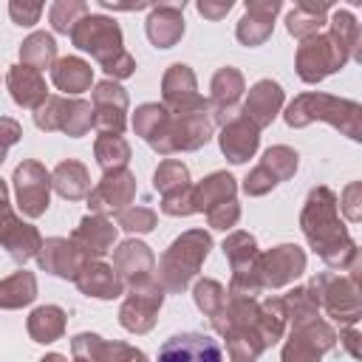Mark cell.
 <instances>
[{"label":"cell","mask_w":362,"mask_h":362,"mask_svg":"<svg viewBox=\"0 0 362 362\" xmlns=\"http://www.w3.org/2000/svg\"><path fill=\"white\" fill-rule=\"evenodd\" d=\"M51 79H54V85H57L59 90H65V93H82V90L90 88L93 74H90V65H88L85 59H79V57H65V59H57V62L51 65Z\"/></svg>","instance_id":"cell-29"},{"label":"cell","mask_w":362,"mask_h":362,"mask_svg":"<svg viewBox=\"0 0 362 362\" xmlns=\"http://www.w3.org/2000/svg\"><path fill=\"white\" fill-rule=\"evenodd\" d=\"M65 331V311L59 305H40L28 317V334L34 342H54Z\"/></svg>","instance_id":"cell-30"},{"label":"cell","mask_w":362,"mask_h":362,"mask_svg":"<svg viewBox=\"0 0 362 362\" xmlns=\"http://www.w3.org/2000/svg\"><path fill=\"white\" fill-rule=\"evenodd\" d=\"M51 184L68 201H79V198H85L90 192L88 167L79 164V161H62V164H57V170L51 173Z\"/></svg>","instance_id":"cell-28"},{"label":"cell","mask_w":362,"mask_h":362,"mask_svg":"<svg viewBox=\"0 0 362 362\" xmlns=\"http://www.w3.org/2000/svg\"><path fill=\"white\" fill-rule=\"evenodd\" d=\"M153 252L141 240H124L113 255V272L122 283H130L133 288L153 280Z\"/></svg>","instance_id":"cell-18"},{"label":"cell","mask_w":362,"mask_h":362,"mask_svg":"<svg viewBox=\"0 0 362 362\" xmlns=\"http://www.w3.org/2000/svg\"><path fill=\"white\" fill-rule=\"evenodd\" d=\"M348 57L351 51L334 34H311L297 51V74L305 82H320L328 74L339 71Z\"/></svg>","instance_id":"cell-5"},{"label":"cell","mask_w":362,"mask_h":362,"mask_svg":"<svg viewBox=\"0 0 362 362\" xmlns=\"http://www.w3.org/2000/svg\"><path fill=\"white\" fill-rule=\"evenodd\" d=\"M116 218H119V226L127 232H150L158 221V215L150 206H130V209H122Z\"/></svg>","instance_id":"cell-39"},{"label":"cell","mask_w":362,"mask_h":362,"mask_svg":"<svg viewBox=\"0 0 362 362\" xmlns=\"http://www.w3.org/2000/svg\"><path fill=\"white\" fill-rule=\"evenodd\" d=\"M34 297H37V277L25 269L0 280V308H23Z\"/></svg>","instance_id":"cell-31"},{"label":"cell","mask_w":362,"mask_h":362,"mask_svg":"<svg viewBox=\"0 0 362 362\" xmlns=\"http://www.w3.org/2000/svg\"><path fill=\"white\" fill-rule=\"evenodd\" d=\"M161 90H164L167 110H198L209 105L206 99L195 93V74L189 71V65H181V62L170 65V71L164 74Z\"/></svg>","instance_id":"cell-17"},{"label":"cell","mask_w":362,"mask_h":362,"mask_svg":"<svg viewBox=\"0 0 362 362\" xmlns=\"http://www.w3.org/2000/svg\"><path fill=\"white\" fill-rule=\"evenodd\" d=\"M280 11V3L277 0H266V3H249L246 6V14L240 17L238 23V40L243 45H260L269 40L272 34V25H274V14Z\"/></svg>","instance_id":"cell-23"},{"label":"cell","mask_w":362,"mask_h":362,"mask_svg":"<svg viewBox=\"0 0 362 362\" xmlns=\"http://www.w3.org/2000/svg\"><path fill=\"white\" fill-rule=\"evenodd\" d=\"M161 303H164V288L156 280H150L144 286H136L133 294L122 303L119 322L133 334H144L156 325V314H158Z\"/></svg>","instance_id":"cell-11"},{"label":"cell","mask_w":362,"mask_h":362,"mask_svg":"<svg viewBox=\"0 0 362 362\" xmlns=\"http://www.w3.org/2000/svg\"><path fill=\"white\" fill-rule=\"evenodd\" d=\"M257 127L243 116V113H238L235 119H229L226 124H223V133H221V150L226 153V158L229 161H235V164H243L246 158H252L255 156V150H257Z\"/></svg>","instance_id":"cell-22"},{"label":"cell","mask_w":362,"mask_h":362,"mask_svg":"<svg viewBox=\"0 0 362 362\" xmlns=\"http://www.w3.org/2000/svg\"><path fill=\"white\" fill-rule=\"evenodd\" d=\"M345 342H348V348H351V354L356 356L359 351H356V334H354V331H348V337H345Z\"/></svg>","instance_id":"cell-47"},{"label":"cell","mask_w":362,"mask_h":362,"mask_svg":"<svg viewBox=\"0 0 362 362\" xmlns=\"http://www.w3.org/2000/svg\"><path fill=\"white\" fill-rule=\"evenodd\" d=\"M20 59H23V65H28L34 71L51 68L57 62V42H54V37L45 34V31H34L28 40H23Z\"/></svg>","instance_id":"cell-32"},{"label":"cell","mask_w":362,"mask_h":362,"mask_svg":"<svg viewBox=\"0 0 362 362\" xmlns=\"http://www.w3.org/2000/svg\"><path fill=\"white\" fill-rule=\"evenodd\" d=\"M127 93L113 79H105L93 88V124L99 133H122L124 130Z\"/></svg>","instance_id":"cell-15"},{"label":"cell","mask_w":362,"mask_h":362,"mask_svg":"<svg viewBox=\"0 0 362 362\" xmlns=\"http://www.w3.org/2000/svg\"><path fill=\"white\" fill-rule=\"evenodd\" d=\"M71 40L76 48L90 51L99 59V65L105 68V74H110L113 79H124L136 68L133 57L122 48V28L116 25V20H107L99 14H85L74 25Z\"/></svg>","instance_id":"cell-2"},{"label":"cell","mask_w":362,"mask_h":362,"mask_svg":"<svg viewBox=\"0 0 362 362\" xmlns=\"http://www.w3.org/2000/svg\"><path fill=\"white\" fill-rule=\"evenodd\" d=\"M34 122L40 130H65L68 136H85L93 124V107L82 99L48 96L37 107Z\"/></svg>","instance_id":"cell-6"},{"label":"cell","mask_w":362,"mask_h":362,"mask_svg":"<svg viewBox=\"0 0 362 362\" xmlns=\"http://www.w3.org/2000/svg\"><path fill=\"white\" fill-rule=\"evenodd\" d=\"M314 119H325L334 127H342L351 139H359V105L356 102H342L325 93H303L286 110V122L291 127H303Z\"/></svg>","instance_id":"cell-4"},{"label":"cell","mask_w":362,"mask_h":362,"mask_svg":"<svg viewBox=\"0 0 362 362\" xmlns=\"http://www.w3.org/2000/svg\"><path fill=\"white\" fill-rule=\"evenodd\" d=\"M8 14H11V20L17 25H34L40 20V14H42V6L40 3H20V0H14V3H8Z\"/></svg>","instance_id":"cell-43"},{"label":"cell","mask_w":362,"mask_h":362,"mask_svg":"<svg viewBox=\"0 0 362 362\" xmlns=\"http://www.w3.org/2000/svg\"><path fill=\"white\" fill-rule=\"evenodd\" d=\"M161 209L167 215H192L195 212V206H192V184L161 195Z\"/></svg>","instance_id":"cell-41"},{"label":"cell","mask_w":362,"mask_h":362,"mask_svg":"<svg viewBox=\"0 0 362 362\" xmlns=\"http://www.w3.org/2000/svg\"><path fill=\"white\" fill-rule=\"evenodd\" d=\"M325 11H328V3H308V0L305 3H297L294 11H288L286 25H288V31L294 37L305 40V37H311V34L320 31V25L325 23Z\"/></svg>","instance_id":"cell-33"},{"label":"cell","mask_w":362,"mask_h":362,"mask_svg":"<svg viewBox=\"0 0 362 362\" xmlns=\"http://www.w3.org/2000/svg\"><path fill=\"white\" fill-rule=\"evenodd\" d=\"M243 93V76L235 68H221L212 76V99H209V110H212V122L226 124L229 119H235L238 110V99Z\"/></svg>","instance_id":"cell-19"},{"label":"cell","mask_w":362,"mask_h":362,"mask_svg":"<svg viewBox=\"0 0 362 362\" xmlns=\"http://www.w3.org/2000/svg\"><path fill=\"white\" fill-rule=\"evenodd\" d=\"M303 232L308 238V243L320 252V257L331 266H342L345 257H356V246L351 243L348 232L342 229L339 218H337V198L331 189L317 187L311 189L305 209H303Z\"/></svg>","instance_id":"cell-1"},{"label":"cell","mask_w":362,"mask_h":362,"mask_svg":"<svg viewBox=\"0 0 362 362\" xmlns=\"http://www.w3.org/2000/svg\"><path fill=\"white\" fill-rule=\"evenodd\" d=\"M187 184H189V170H187V164H181L178 158L161 161L158 170H156V175H153V187H156L161 195H167V192H173V189H181V187H187Z\"/></svg>","instance_id":"cell-35"},{"label":"cell","mask_w":362,"mask_h":362,"mask_svg":"<svg viewBox=\"0 0 362 362\" xmlns=\"http://www.w3.org/2000/svg\"><path fill=\"white\" fill-rule=\"evenodd\" d=\"M14 189H17V206L28 218H40L48 209V192H51V175L37 161H23L14 170Z\"/></svg>","instance_id":"cell-9"},{"label":"cell","mask_w":362,"mask_h":362,"mask_svg":"<svg viewBox=\"0 0 362 362\" xmlns=\"http://www.w3.org/2000/svg\"><path fill=\"white\" fill-rule=\"evenodd\" d=\"M294 170H297V153L291 147L277 144V147L266 150L263 161L246 175L243 189L249 195H266L272 187H277L280 181H286L288 175H294Z\"/></svg>","instance_id":"cell-10"},{"label":"cell","mask_w":362,"mask_h":362,"mask_svg":"<svg viewBox=\"0 0 362 362\" xmlns=\"http://www.w3.org/2000/svg\"><path fill=\"white\" fill-rule=\"evenodd\" d=\"M71 240L82 249V255L88 260L90 257H102L105 252H110V246L116 240V226L102 215H85L79 221V226L74 229Z\"/></svg>","instance_id":"cell-21"},{"label":"cell","mask_w":362,"mask_h":362,"mask_svg":"<svg viewBox=\"0 0 362 362\" xmlns=\"http://www.w3.org/2000/svg\"><path fill=\"white\" fill-rule=\"evenodd\" d=\"M133 195H136V178L122 167V170H107L102 181L88 192V201L90 209L99 215V212H122L133 201Z\"/></svg>","instance_id":"cell-14"},{"label":"cell","mask_w":362,"mask_h":362,"mask_svg":"<svg viewBox=\"0 0 362 362\" xmlns=\"http://www.w3.org/2000/svg\"><path fill=\"white\" fill-rule=\"evenodd\" d=\"M184 34V14L181 6L161 3L147 17V37L156 48H173Z\"/></svg>","instance_id":"cell-24"},{"label":"cell","mask_w":362,"mask_h":362,"mask_svg":"<svg viewBox=\"0 0 362 362\" xmlns=\"http://www.w3.org/2000/svg\"><path fill=\"white\" fill-rule=\"evenodd\" d=\"M20 136H23V127H20L14 119H8V116H0V144L11 147V144H14Z\"/></svg>","instance_id":"cell-44"},{"label":"cell","mask_w":362,"mask_h":362,"mask_svg":"<svg viewBox=\"0 0 362 362\" xmlns=\"http://www.w3.org/2000/svg\"><path fill=\"white\" fill-rule=\"evenodd\" d=\"M93 153H96V161L107 170H122L130 158V144L122 139V133H99L96 144H93Z\"/></svg>","instance_id":"cell-34"},{"label":"cell","mask_w":362,"mask_h":362,"mask_svg":"<svg viewBox=\"0 0 362 362\" xmlns=\"http://www.w3.org/2000/svg\"><path fill=\"white\" fill-rule=\"evenodd\" d=\"M229 8H232V3H229V0H223V3H209V0L198 3V11H201L204 17H209V20H221Z\"/></svg>","instance_id":"cell-45"},{"label":"cell","mask_w":362,"mask_h":362,"mask_svg":"<svg viewBox=\"0 0 362 362\" xmlns=\"http://www.w3.org/2000/svg\"><path fill=\"white\" fill-rule=\"evenodd\" d=\"M164 113H167L164 105H156V102L141 105V107L136 110V116H133V127H136V133H139L144 141H150V139L156 136V130H158Z\"/></svg>","instance_id":"cell-38"},{"label":"cell","mask_w":362,"mask_h":362,"mask_svg":"<svg viewBox=\"0 0 362 362\" xmlns=\"http://www.w3.org/2000/svg\"><path fill=\"white\" fill-rule=\"evenodd\" d=\"M334 339V331L317 317L303 325H294V334L283 348V362H320L322 351H328Z\"/></svg>","instance_id":"cell-12"},{"label":"cell","mask_w":362,"mask_h":362,"mask_svg":"<svg viewBox=\"0 0 362 362\" xmlns=\"http://www.w3.org/2000/svg\"><path fill=\"white\" fill-rule=\"evenodd\" d=\"M212 246V238L204 229H189L181 238H175L170 243V249L161 255V266H158V286L164 291H184L187 283L195 277V272L201 269V263L206 260Z\"/></svg>","instance_id":"cell-3"},{"label":"cell","mask_w":362,"mask_h":362,"mask_svg":"<svg viewBox=\"0 0 362 362\" xmlns=\"http://www.w3.org/2000/svg\"><path fill=\"white\" fill-rule=\"evenodd\" d=\"M192 294H195V305H198L209 320L226 305V288H223L218 280H198L195 288H192Z\"/></svg>","instance_id":"cell-36"},{"label":"cell","mask_w":362,"mask_h":362,"mask_svg":"<svg viewBox=\"0 0 362 362\" xmlns=\"http://www.w3.org/2000/svg\"><path fill=\"white\" fill-rule=\"evenodd\" d=\"M40 362H65V356H59V354H48V356H42Z\"/></svg>","instance_id":"cell-48"},{"label":"cell","mask_w":362,"mask_h":362,"mask_svg":"<svg viewBox=\"0 0 362 362\" xmlns=\"http://www.w3.org/2000/svg\"><path fill=\"white\" fill-rule=\"evenodd\" d=\"M37 260H40V266L45 272H51L57 277H68V280H76L79 272L90 263L82 255V249L74 240H68V238H51V240H45L40 246V252H37Z\"/></svg>","instance_id":"cell-16"},{"label":"cell","mask_w":362,"mask_h":362,"mask_svg":"<svg viewBox=\"0 0 362 362\" xmlns=\"http://www.w3.org/2000/svg\"><path fill=\"white\" fill-rule=\"evenodd\" d=\"M6 82H8L11 99H14L20 107H31V110H37V107L48 99L42 74L34 71V68H28V65H14V68L8 71V79H6Z\"/></svg>","instance_id":"cell-25"},{"label":"cell","mask_w":362,"mask_h":362,"mask_svg":"<svg viewBox=\"0 0 362 362\" xmlns=\"http://www.w3.org/2000/svg\"><path fill=\"white\" fill-rule=\"evenodd\" d=\"M156 362H223V359H221L218 339H212L206 334L187 331V334L170 337L158 348V359Z\"/></svg>","instance_id":"cell-13"},{"label":"cell","mask_w":362,"mask_h":362,"mask_svg":"<svg viewBox=\"0 0 362 362\" xmlns=\"http://www.w3.org/2000/svg\"><path fill=\"white\" fill-rule=\"evenodd\" d=\"M238 218H240V206L235 201H226V204H221V206H215V209L206 212V221L215 229H232L238 223Z\"/></svg>","instance_id":"cell-42"},{"label":"cell","mask_w":362,"mask_h":362,"mask_svg":"<svg viewBox=\"0 0 362 362\" xmlns=\"http://www.w3.org/2000/svg\"><path fill=\"white\" fill-rule=\"evenodd\" d=\"M85 14H88V6L79 3V0H59V3H54L51 11H48L54 31H62V34L74 31V25H76Z\"/></svg>","instance_id":"cell-37"},{"label":"cell","mask_w":362,"mask_h":362,"mask_svg":"<svg viewBox=\"0 0 362 362\" xmlns=\"http://www.w3.org/2000/svg\"><path fill=\"white\" fill-rule=\"evenodd\" d=\"M303 269H305L303 249H297L291 243H283V246H274L266 255H257V260H255V280H257L260 288H277V286L291 283Z\"/></svg>","instance_id":"cell-8"},{"label":"cell","mask_w":362,"mask_h":362,"mask_svg":"<svg viewBox=\"0 0 362 362\" xmlns=\"http://www.w3.org/2000/svg\"><path fill=\"white\" fill-rule=\"evenodd\" d=\"M226 201H235V178L229 173H212L198 187H192L195 212H209Z\"/></svg>","instance_id":"cell-27"},{"label":"cell","mask_w":362,"mask_h":362,"mask_svg":"<svg viewBox=\"0 0 362 362\" xmlns=\"http://www.w3.org/2000/svg\"><path fill=\"white\" fill-rule=\"evenodd\" d=\"M331 25H334V31H331V34H334V37H337V40H339V42H342V45H345L351 54H356V42H359V25H356L354 14L342 8V11H337V14H334V23H331Z\"/></svg>","instance_id":"cell-40"},{"label":"cell","mask_w":362,"mask_h":362,"mask_svg":"<svg viewBox=\"0 0 362 362\" xmlns=\"http://www.w3.org/2000/svg\"><path fill=\"white\" fill-rule=\"evenodd\" d=\"M283 105V88L274 82V79H260L252 85L249 96H246V105H243V116L260 130L266 124H272V119L277 116Z\"/></svg>","instance_id":"cell-20"},{"label":"cell","mask_w":362,"mask_h":362,"mask_svg":"<svg viewBox=\"0 0 362 362\" xmlns=\"http://www.w3.org/2000/svg\"><path fill=\"white\" fill-rule=\"evenodd\" d=\"M356 189H359V184H351V187L345 189V195H348V204H345V209H348V218H351V221H356V218H359V209H356V204H354V195H356Z\"/></svg>","instance_id":"cell-46"},{"label":"cell","mask_w":362,"mask_h":362,"mask_svg":"<svg viewBox=\"0 0 362 362\" xmlns=\"http://www.w3.org/2000/svg\"><path fill=\"white\" fill-rule=\"evenodd\" d=\"M74 283L79 286L82 294L96 297V300H113V297H119L122 288H124V283L119 280V274H116L113 266H107V263H88V266L79 272V277H76Z\"/></svg>","instance_id":"cell-26"},{"label":"cell","mask_w":362,"mask_h":362,"mask_svg":"<svg viewBox=\"0 0 362 362\" xmlns=\"http://www.w3.org/2000/svg\"><path fill=\"white\" fill-rule=\"evenodd\" d=\"M0 243L6 246V252L11 255V260H17V263H25L42 246L40 232L31 223H23L11 212V206H8V189H6V181L3 178H0Z\"/></svg>","instance_id":"cell-7"},{"label":"cell","mask_w":362,"mask_h":362,"mask_svg":"<svg viewBox=\"0 0 362 362\" xmlns=\"http://www.w3.org/2000/svg\"><path fill=\"white\" fill-rule=\"evenodd\" d=\"M6 150H8V147H6V144H0V164H3V158H6Z\"/></svg>","instance_id":"cell-49"},{"label":"cell","mask_w":362,"mask_h":362,"mask_svg":"<svg viewBox=\"0 0 362 362\" xmlns=\"http://www.w3.org/2000/svg\"><path fill=\"white\" fill-rule=\"evenodd\" d=\"M76 362H79V359H76Z\"/></svg>","instance_id":"cell-50"}]
</instances>
